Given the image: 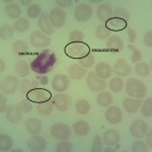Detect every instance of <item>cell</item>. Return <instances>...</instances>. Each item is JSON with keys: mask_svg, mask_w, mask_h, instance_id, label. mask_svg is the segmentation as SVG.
Listing matches in <instances>:
<instances>
[{"mask_svg": "<svg viewBox=\"0 0 152 152\" xmlns=\"http://www.w3.org/2000/svg\"><path fill=\"white\" fill-rule=\"evenodd\" d=\"M38 26L41 31L46 35L50 36L54 33V26L49 20V14L47 12H43L41 14L40 18L38 19Z\"/></svg>", "mask_w": 152, "mask_h": 152, "instance_id": "cell-19", "label": "cell"}, {"mask_svg": "<svg viewBox=\"0 0 152 152\" xmlns=\"http://www.w3.org/2000/svg\"><path fill=\"white\" fill-rule=\"evenodd\" d=\"M13 29L18 33H26L29 28V21L26 18H20L13 23Z\"/></svg>", "mask_w": 152, "mask_h": 152, "instance_id": "cell-32", "label": "cell"}, {"mask_svg": "<svg viewBox=\"0 0 152 152\" xmlns=\"http://www.w3.org/2000/svg\"><path fill=\"white\" fill-rule=\"evenodd\" d=\"M19 107L21 109V111L23 113H29L31 111V109H33V107H31V102L28 99H21L20 102H19Z\"/></svg>", "mask_w": 152, "mask_h": 152, "instance_id": "cell-48", "label": "cell"}, {"mask_svg": "<svg viewBox=\"0 0 152 152\" xmlns=\"http://www.w3.org/2000/svg\"><path fill=\"white\" fill-rule=\"evenodd\" d=\"M92 16V7L87 3H80L74 10V18L77 21L85 23Z\"/></svg>", "mask_w": 152, "mask_h": 152, "instance_id": "cell-9", "label": "cell"}, {"mask_svg": "<svg viewBox=\"0 0 152 152\" xmlns=\"http://www.w3.org/2000/svg\"><path fill=\"white\" fill-rule=\"evenodd\" d=\"M144 44L149 48L152 47V31H147L145 34V36H144Z\"/></svg>", "mask_w": 152, "mask_h": 152, "instance_id": "cell-51", "label": "cell"}, {"mask_svg": "<svg viewBox=\"0 0 152 152\" xmlns=\"http://www.w3.org/2000/svg\"><path fill=\"white\" fill-rule=\"evenodd\" d=\"M0 63H1V69H0V71H1V72H3L4 69H5V64H4L3 60H0Z\"/></svg>", "mask_w": 152, "mask_h": 152, "instance_id": "cell-58", "label": "cell"}, {"mask_svg": "<svg viewBox=\"0 0 152 152\" xmlns=\"http://www.w3.org/2000/svg\"><path fill=\"white\" fill-rule=\"evenodd\" d=\"M14 70H15L16 74L19 77H26V76L28 75L29 72L28 65L26 64V62H24L23 60H19L14 64Z\"/></svg>", "mask_w": 152, "mask_h": 152, "instance_id": "cell-31", "label": "cell"}, {"mask_svg": "<svg viewBox=\"0 0 152 152\" xmlns=\"http://www.w3.org/2000/svg\"><path fill=\"white\" fill-rule=\"evenodd\" d=\"M96 102H97V104L100 105V107H109V105L112 104V102H113L112 94H110L109 91L100 92L96 97Z\"/></svg>", "mask_w": 152, "mask_h": 152, "instance_id": "cell-30", "label": "cell"}, {"mask_svg": "<svg viewBox=\"0 0 152 152\" xmlns=\"http://www.w3.org/2000/svg\"><path fill=\"white\" fill-rule=\"evenodd\" d=\"M147 130H148L147 124L142 120H136L130 126V133L134 138L137 139L143 138L147 134Z\"/></svg>", "mask_w": 152, "mask_h": 152, "instance_id": "cell-14", "label": "cell"}, {"mask_svg": "<svg viewBox=\"0 0 152 152\" xmlns=\"http://www.w3.org/2000/svg\"><path fill=\"white\" fill-rule=\"evenodd\" d=\"M124 85H125L124 80L120 77L112 78V79L110 80V83H109V86H110V88H111V90L114 92H116V94L120 92L122 89H123Z\"/></svg>", "mask_w": 152, "mask_h": 152, "instance_id": "cell-35", "label": "cell"}, {"mask_svg": "<svg viewBox=\"0 0 152 152\" xmlns=\"http://www.w3.org/2000/svg\"><path fill=\"white\" fill-rule=\"evenodd\" d=\"M6 97L3 96V94H1V96H0V112L3 113V112H6L7 109H8V107L6 105Z\"/></svg>", "mask_w": 152, "mask_h": 152, "instance_id": "cell-52", "label": "cell"}, {"mask_svg": "<svg viewBox=\"0 0 152 152\" xmlns=\"http://www.w3.org/2000/svg\"><path fill=\"white\" fill-rule=\"evenodd\" d=\"M104 151H105V152H109V151H112V152H114L115 150H114V149H113V148H111V147H109V146H107V148L104 149Z\"/></svg>", "mask_w": 152, "mask_h": 152, "instance_id": "cell-59", "label": "cell"}, {"mask_svg": "<svg viewBox=\"0 0 152 152\" xmlns=\"http://www.w3.org/2000/svg\"><path fill=\"white\" fill-rule=\"evenodd\" d=\"M13 36V28H11L9 24H4L0 29V37L2 40H8Z\"/></svg>", "mask_w": 152, "mask_h": 152, "instance_id": "cell-41", "label": "cell"}, {"mask_svg": "<svg viewBox=\"0 0 152 152\" xmlns=\"http://www.w3.org/2000/svg\"><path fill=\"white\" fill-rule=\"evenodd\" d=\"M73 3L72 0H56V4L59 6V8H66L71 6Z\"/></svg>", "mask_w": 152, "mask_h": 152, "instance_id": "cell-50", "label": "cell"}, {"mask_svg": "<svg viewBox=\"0 0 152 152\" xmlns=\"http://www.w3.org/2000/svg\"><path fill=\"white\" fill-rule=\"evenodd\" d=\"M41 13H42L41 6L38 5V4H31V5L28 7V9H26V15H28L29 18H38Z\"/></svg>", "mask_w": 152, "mask_h": 152, "instance_id": "cell-40", "label": "cell"}, {"mask_svg": "<svg viewBox=\"0 0 152 152\" xmlns=\"http://www.w3.org/2000/svg\"><path fill=\"white\" fill-rule=\"evenodd\" d=\"M12 146V139L7 134L0 135V151H8Z\"/></svg>", "mask_w": 152, "mask_h": 152, "instance_id": "cell-36", "label": "cell"}, {"mask_svg": "<svg viewBox=\"0 0 152 152\" xmlns=\"http://www.w3.org/2000/svg\"><path fill=\"white\" fill-rule=\"evenodd\" d=\"M26 128L29 134L37 135L40 133L42 130V123L40 120L31 118V119H28V121L26 122Z\"/></svg>", "mask_w": 152, "mask_h": 152, "instance_id": "cell-26", "label": "cell"}, {"mask_svg": "<svg viewBox=\"0 0 152 152\" xmlns=\"http://www.w3.org/2000/svg\"><path fill=\"white\" fill-rule=\"evenodd\" d=\"M95 36L99 40H105V39H109V37L111 36V31L105 28V26L100 24L95 29Z\"/></svg>", "mask_w": 152, "mask_h": 152, "instance_id": "cell-39", "label": "cell"}, {"mask_svg": "<svg viewBox=\"0 0 152 152\" xmlns=\"http://www.w3.org/2000/svg\"><path fill=\"white\" fill-rule=\"evenodd\" d=\"M20 85H21V91L26 92V94L28 91V90L31 89V81H28V80H23V81L20 83Z\"/></svg>", "mask_w": 152, "mask_h": 152, "instance_id": "cell-53", "label": "cell"}, {"mask_svg": "<svg viewBox=\"0 0 152 152\" xmlns=\"http://www.w3.org/2000/svg\"><path fill=\"white\" fill-rule=\"evenodd\" d=\"M54 104L51 100L46 102H43V104H39L37 105V111L40 113L41 115H44V116H49L51 115L54 111Z\"/></svg>", "mask_w": 152, "mask_h": 152, "instance_id": "cell-33", "label": "cell"}, {"mask_svg": "<svg viewBox=\"0 0 152 152\" xmlns=\"http://www.w3.org/2000/svg\"><path fill=\"white\" fill-rule=\"evenodd\" d=\"M73 149V146L70 142L63 141L57 144L56 146V151L57 152H71Z\"/></svg>", "mask_w": 152, "mask_h": 152, "instance_id": "cell-44", "label": "cell"}, {"mask_svg": "<svg viewBox=\"0 0 152 152\" xmlns=\"http://www.w3.org/2000/svg\"><path fill=\"white\" fill-rule=\"evenodd\" d=\"M107 48L110 51L121 52L124 49V41L118 36H112L109 38V41L107 43Z\"/></svg>", "mask_w": 152, "mask_h": 152, "instance_id": "cell-25", "label": "cell"}, {"mask_svg": "<svg viewBox=\"0 0 152 152\" xmlns=\"http://www.w3.org/2000/svg\"><path fill=\"white\" fill-rule=\"evenodd\" d=\"M114 71L117 76L126 77L131 74V67L124 59H119L114 65Z\"/></svg>", "mask_w": 152, "mask_h": 152, "instance_id": "cell-21", "label": "cell"}, {"mask_svg": "<svg viewBox=\"0 0 152 152\" xmlns=\"http://www.w3.org/2000/svg\"><path fill=\"white\" fill-rule=\"evenodd\" d=\"M132 151L133 152H146L148 150L147 148L146 144L143 143L142 141H136L132 144V147H131Z\"/></svg>", "mask_w": 152, "mask_h": 152, "instance_id": "cell-46", "label": "cell"}, {"mask_svg": "<svg viewBox=\"0 0 152 152\" xmlns=\"http://www.w3.org/2000/svg\"><path fill=\"white\" fill-rule=\"evenodd\" d=\"M28 145L31 151L36 152H43L46 150L47 147V141L45 140V138L39 135H34L33 137H31V139L28 142Z\"/></svg>", "mask_w": 152, "mask_h": 152, "instance_id": "cell-15", "label": "cell"}, {"mask_svg": "<svg viewBox=\"0 0 152 152\" xmlns=\"http://www.w3.org/2000/svg\"><path fill=\"white\" fill-rule=\"evenodd\" d=\"M86 84L88 88L92 91H102L107 87L105 80L99 78L95 72H89L86 78Z\"/></svg>", "mask_w": 152, "mask_h": 152, "instance_id": "cell-10", "label": "cell"}, {"mask_svg": "<svg viewBox=\"0 0 152 152\" xmlns=\"http://www.w3.org/2000/svg\"><path fill=\"white\" fill-rule=\"evenodd\" d=\"M64 53L66 56L72 59H80L86 57L90 54V47L84 42H73L65 46Z\"/></svg>", "mask_w": 152, "mask_h": 152, "instance_id": "cell-2", "label": "cell"}, {"mask_svg": "<svg viewBox=\"0 0 152 152\" xmlns=\"http://www.w3.org/2000/svg\"><path fill=\"white\" fill-rule=\"evenodd\" d=\"M73 130H74V133L77 135V136L84 137V136H86V135H88V133H89V131H90V128L87 122L78 121L73 125Z\"/></svg>", "mask_w": 152, "mask_h": 152, "instance_id": "cell-27", "label": "cell"}, {"mask_svg": "<svg viewBox=\"0 0 152 152\" xmlns=\"http://www.w3.org/2000/svg\"><path fill=\"white\" fill-rule=\"evenodd\" d=\"M26 97L31 102H35V104H39L51 100V99H52V94L48 89L37 87L28 90L26 94Z\"/></svg>", "mask_w": 152, "mask_h": 152, "instance_id": "cell-4", "label": "cell"}, {"mask_svg": "<svg viewBox=\"0 0 152 152\" xmlns=\"http://www.w3.org/2000/svg\"><path fill=\"white\" fill-rule=\"evenodd\" d=\"M68 75L70 76L71 79L73 80H81L86 75L87 71L85 68L81 67L78 64H72L67 68Z\"/></svg>", "mask_w": 152, "mask_h": 152, "instance_id": "cell-22", "label": "cell"}, {"mask_svg": "<svg viewBox=\"0 0 152 152\" xmlns=\"http://www.w3.org/2000/svg\"><path fill=\"white\" fill-rule=\"evenodd\" d=\"M49 20L56 28H61L66 21V13L59 7H55L49 12Z\"/></svg>", "mask_w": 152, "mask_h": 152, "instance_id": "cell-8", "label": "cell"}, {"mask_svg": "<svg viewBox=\"0 0 152 152\" xmlns=\"http://www.w3.org/2000/svg\"><path fill=\"white\" fill-rule=\"evenodd\" d=\"M104 118L110 124L117 125L121 123L123 120V112L117 105H113V107H109L104 113Z\"/></svg>", "mask_w": 152, "mask_h": 152, "instance_id": "cell-13", "label": "cell"}, {"mask_svg": "<svg viewBox=\"0 0 152 152\" xmlns=\"http://www.w3.org/2000/svg\"><path fill=\"white\" fill-rule=\"evenodd\" d=\"M141 59H142L141 51H139L138 49H134L133 54H132V57H131V61L133 63H138L139 61H141Z\"/></svg>", "mask_w": 152, "mask_h": 152, "instance_id": "cell-49", "label": "cell"}, {"mask_svg": "<svg viewBox=\"0 0 152 152\" xmlns=\"http://www.w3.org/2000/svg\"><path fill=\"white\" fill-rule=\"evenodd\" d=\"M70 86V80L68 76L63 74H57L52 80V87L56 92H64Z\"/></svg>", "mask_w": 152, "mask_h": 152, "instance_id": "cell-12", "label": "cell"}, {"mask_svg": "<svg viewBox=\"0 0 152 152\" xmlns=\"http://www.w3.org/2000/svg\"><path fill=\"white\" fill-rule=\"evenodd\" d=\"M29 43L34 48H44L51 44V39L40 31H35L29 37Z\"/></svg>", "mask_w": 152, "mask_h": 152, "instance_id": "cell-11", "label": "cell"}, {"mask_svg": "<svg viewBox=\"0 0 152 152\" xmlns=\"http://www.w3.org/2000/svg\"><path fill=\"white\" fill-rule=\"evenodd\" d=\"M75 111L79 115H86L90 111V104L85 99L77 100L75 104Z\"/></svg>", "mask_w": 152, "mask_h": 152, "instance_id": "cell-34", "label": "cell"}, {"mask_svg": "<svg viewBox=\"0 0 152 152\" xmlns=\"http://www.w3.org/2000/svg\"><path fill=\"white\" fill-rule=\"evenodd\" d=\"M112 72V67L110 66V64H107L105 62H99L95 66V73H96V75L104 80L111 77Z\"/></svg>", "mask_w": 152, "mask_h": 152, "instance_id": "cell-24", "label": "cell"}, {"mask_svg": "<svg viewBox=\"0 0 152 152\" xmlns=\"http://www.w3.org/2000/svg\"><path fill=\"white\" fill-rule=\"evenodd\" d=\"M114 18H119L127 20L130 18L129 11L126 8H124V7H117L114 10Z\"/></svg>", "mask_w": 152, "mask_h": 152, "instance_id": "cell-43", "label": "cell"}, {"mask_svg": "<svg viewBox=\"0 0 152 152\" xmlns=\"http://www.w3.org/2000/svg\"><path fill=\"white\" fill-rule=\"evenodd\" d=\"M96 14L100 21H107V19L114 18V9L107 3L100 4L96 9Z\"/></svg>", "mask_w": 152, "mask_h": 152, "instance_id": "cell-20", "label": "cell"}, {"mask_svg": "<svg viewBox=\"0 0 152 152\" xmlns=\"http://www.w3.org/2000/svg\"><path fill=\"white\" fill-rule=\"evenodd\" d=\"M102 141L105 145L107 146H114L120 143L121 141V135L119 132L115 129H109L104 133L102 136Z\"/></svg>", "mask_w": 152, "mask_h": 152, "instance_id": "cell-16", "label": "cell"}, {"mask_svg": "<svg viewBox=\"0 0 152 152\" xmlns=\"http://www.w3.org/2000/svg\"><path fill=\"white\" fill-rule=\"evenodd\" d=\"M40 83L43 85H46L48 83V77L47 76H42V77L40 78Z\"/></svg>", "mask_w": 152, "mask_h": 152, "instance_id": "cell-55", "label": "cell"}, {"mask_svg": "<svg viewBox=\"0 0 152 152\" xmlns=\"http://www.w3.org/2000/svg\"><path fill=\"white\" fill-rule=\"evenodd\" d=\"M52 102L55 109H57L59 112H66L70 109L71 104H72V99L68 94H56L53 96Z\"/></svg>", "mask_w": 152, "mask_h": 152, "instance_id": "cell-7", "label": "cell"}, {"mask_svg": "<svg viewBox=\"0 0 152 152\" xmlns=\"http://www.w3.org/2000/svg\"><path fill=\"white\" fill-rule=\"evenodd\" d=\"M102 150V142L100 139V136L99 135H95L94 139V144L91 147V151L92 152H100Z\"/></svg>", "mask_w": 152, "mask_h": 152, "instance_id": "cell-47", "label": "cell"}, {"mask_svg": "<svg viewBox=\"0 0 152 152\" xmlns=\"http://www.w3.org/2000/svg\"><path fill=\"white\" fill-rule=\"evenodd\" d=\"M141 99H125L123 100V107L125 109V111L130 114H135L139 111L141 107Z\"/></svg>", "mask_w": 152, "mask_h": 152, "instance_id": "cell-23", "label": "cell"}, {"mask_svg": "<svg viewBox=\"0 0 152 152\" xmlns=\"http://www.w3.org/2000/svg\"><path fill=\"white\" fill-rule=\"evenodd\" d=\"M56 64V56L52 51L44 50L31 61V69L37 74L45 75L51 72Z\"/></svg>", "mask_w": 152, "mask_h": 152, "instance_id": "cell-1", "label": "cell"}, {"mask_svg": "<svg viewBox=\"0 0 152 152\" xmlns=\"http://www.w3.org/2000/svg\"><path fill=\"white\" fill-rule=\"evenodd\" d=\"M23 114L19 105H10L6 111V119L12 124H18L23 119Z\"/></svg>", "mask_w": 152, "mask_h": 152, "instance_id": "cell-17", "label": "cell"}, {"mask_svg": "<svg viewBox=\"0 0 152 152\" xmlns=\"http://www.w3.org/2000/svg\"><path fill=\"white\" fill-rule=\"evenodd\" d=\"M94 61H95L94 56L91 55V54H89V55H87L86 57L80 59L79 65L83 68H89L94 64Z\"/></svg>", "mask_w": 152, "mask_h": 152, "instance_id": "cell-42", "label": "cell"}, {"mask_svg": "<svg viewBox=\"0 0 152 152\" xmlns=\"http://www.w3.org/2000/svg\"><path fill=\"white\" fill-rule=\"evenodd\" d=\"M104 26L110 31H121L127 28V20L119 18H112L105 21Z\"/></svg>", "mask_w": 152, "mask_h": 152, "instance_id": "cell-18", "label": "cell"}, {"mask_svg": "<svg viewBox=\"0 0 152 152\" xmlns=\"http://www.w3.org/2000/svg\"><path fill=\"white\" fill-rule=\"evenodd\" d=\"M126 92L132 99H141L147 94L145 83L136 78H129L126 82Z\"/></svg>", "mask_w": 152, "mask_h": 152, "instance_id": "cell-3", "label": "cell"}, {"mask_svg": "<svg viewBox=\"0 0 152 152\" xmlns=\"http://www.w3.org/2000/svg\"><path fill=\"white\" fill-rule=\"evenodd\" d=\"M151 135H152V131L149 132V135H148V137H147V144L149 145V147H152V141H151Z\"/></svg>", "mask_w": 152, "mask_h": 152, "instance_id": "cell-56", "label": "cell"}, {"mask_svg": "<svg viewBox=\"0 0 152 152\" xmlns=\"http://www.w3.org/2000/svg\"><path fill=\"white\" fill-rule=\"evenodd\" d=\"M4 10H5L6 14L8 18H10L12 19H16L19 18V16L21 15V9L19 7L18 4L16 3H9L4 7Z\"/></svg>", "mask_w": 152, "mask_h": 152, "instance_id": "cell-28", "label": "cell"}, {"mask_svg": "<svg viewBox=\"0 0 152 152\" xmlns=\"http://www.w3.org/2000/svg\"><path fill=\"white\" fill-rule=\"evenodd\" d=\"M12 51L16 55H26L28 51V46L24 41H15L12 44Z\"/></svg>", "mask_w": 152, "mask_h": 152, "instance_id": "cell-29", "label": "cell"}, {"mask_svg": "<svg viewBox=\"0 0 152 152\" xmlns=\"http://www.w3.org/2000/svg\"><path fill=\"white\" fill-rule=\"evenodd\" d=\"M128 38H129V42L130 43H134L135 41H136V31H134V29L132 28H129L128 29Z\"/></svg>", "mask_w": 152, "mask_h": 152, "instance_id": "cell-54", "label": "cell"}, {"mask_svg": "<svg viewBox=\"0 0 152 152\" xmlns=\"http://www.w3.org/2000/svg\"><path fill=\"white\" fill-rule=\"evenodd\" d=\"M141 113L144 117L151 118V116H152V97H149V99H147L146 100H144V102L142 104Z\"/></svg>", "mask_w": 152, "mask_h": 152, "instance_id": "cell-38", "label": "cell"}, {"mask_svg": "<svg viewBox=\"0 0 152 152\" xmlns=\"http://www.w3.org/2000/svg\"><path fill=\"white\" fill-rule=\"evenodd\" d=\"M83 39H84V35H83L82 31H72L69 34V41L70 43H73V42H83Z\"/></svg>", "mask_w": 152, "mask_h": 152, "instance_id": "cell-45", "label": "cell"}, {"mask_svg": "<svg viewBox=\"0 0 152 152\" xmlns=\"http://www.w3.org/2000/svg\"><path fill=\"white\" fill-rule=\"evenodd\" d=\"M50 132L52 137L60 141L68 140L71 136V129L68 127V125L63 123H57L52 125Z\"/></svg>", "mask_w": 152, "mask_h": 152, "instance_id": "cell-5", "label": "cell"}, {"mask_svg": "<svg viewBox=\"0 0 152 152\" xmlns=\"http://www.w3.org/2000/svg\"><path fill=\"white\" fill-rule=\"evenodd\" d=\"M19 3H21L23 5H28L29 3H31V0H28V1H23V0H20V1H19Z\"/></svg>", "mask_w": 152, "mask_h": 152, "instance_id": "cell-57", "label": "cell"}, {"mask_svg": "<svg viewBox=\"0 0 152 152\" xmlns=\"http://www.w3.org/2000/svg\"><path fill=\"white\" fill-rule=\"evenodd\" d=\"M20 82L16 76L8 75L2 79L1 81V90L5 94H13L18 89Z\"/></svg>", "mask_w": 152, "mask_h": 152, "instance_id": "cell-6", "label": "cell"}, {"mask_svg": "<svg viewBox=\"0 0 152 152\" xmlns=\"http://www.w3.org/2000/svg\"><path fill=\"white\" fill-rule=\"evenodd\" d=\"M135 71L139 76H142V77H146L148 76V74L150 73V67L149 65L145 62H140L136 65L135 67Z\"/></svg>", "mask_w": 152, "mask_h": 152, "instance_id": "cell-37", "label": "cell"}]
</instances>
